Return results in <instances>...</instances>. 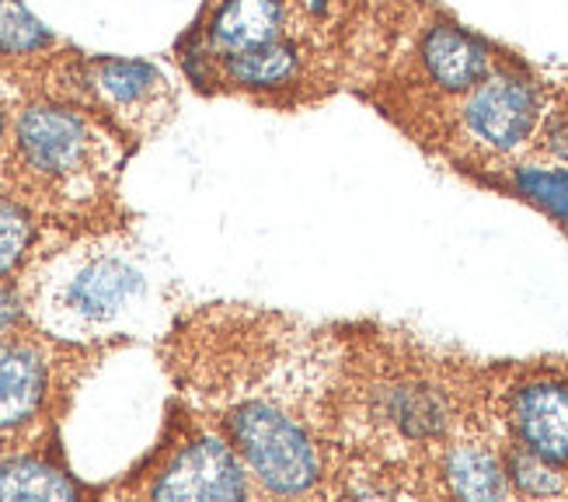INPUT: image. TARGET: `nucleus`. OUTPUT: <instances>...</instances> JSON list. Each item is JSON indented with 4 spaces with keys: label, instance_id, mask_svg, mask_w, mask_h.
Wrapping results in <instances>:
<instances>
[{
    "label": "nucleus",
    "instance_id": "obj_4",
    "mask_svg": "<svg viewBox=\"0 0 568 502\" xmlns=\"http://www.w3.org/2000/svg\"><path fill=\"white\" fill-rule=\"evenodd\" d=\"M537 94L520 78H491L467 102V126L491 147L509 150L534 130Z\"/></svg>",
    "mask_w": 568,
    "mask_h": 502
},
{
    "label": "nucleus",
    "instance_id": "obj_15",
    "mask_svg": "<svg viewBox=\"0 0 568 502\" xmlns=\"http://www.w3.org/2000/svg\"><path fill=\"white\" fill-rule=\"evenodd\" d=\"M516 185L524 195H530L534 203H540L548 213L568 220V171H540L527 168L516 174Z\"/></svg>",
    "mask_w": 568,
    "mask_h": 502
},
{
    "label": "nucleus",
    "instance_id": "obj_5",
    "mask_svg": "<svg viewBox=\"0 0 568 502\" xmlns=\"http://www.w3.org/2000/svg\"><path fill=\"white\" fill-rule=\"evenodd\" d=\"M21 154L45 174H67L88 158V126L63 109H32L18 126Z\"/></svg>",
    "mask_w": 568,
    "mask_h": 502
},
{
    "label": "nucleus",
    "instance_id": "obj_11",
    "mask_svg": "<svg viewBox=\"0 0 568 502\" xmlns=\"http://www.w3.org/2000/svg\"><path fill=\"white\" fill-rule=\"evenodd\" d=\"M296 57L290 46L265 42L255 49H241V53H227V73L237 84L248 88H273L293 78Z\"/></svg>",
    "mask_w": 568,
    "mask_h": 502
},
{
    "label": "nucleus",
    "instance_id": "obj_18",
    "mask_svg": "<svg viewBox=\"0 0 568 502\" xmlns=\"http://www.w3.org/2000/svg\"><path fill=\"white\" fill-rule=\"evenodd\" d=\"M24 244H29V220L14 207L0 203V272H8L21 259Z\"/></svg>",
    "mask_w": 568,
    "mask_h": 502
},
{
    "label": "nucleus",
    "instance_id": "obj_3",
    "mask_svg": "<svg viewBox=\"0 0 568 502\" xmlns=\"http://www.w3.org/2000/svg\"><path fill=\"white\" fill-rule=\"evenodd\" d=\"M158 499H237L244 495V474L234 454L216 440L185 446L151 489Z\"/></svg>",
    "mask_w": 568,
    "mask_h": 502
},
{
    "label": "nucleus",
    "instance_id": "obj_14",
    "mask_svg": "<svg viewBox=\"0 0 568 502\" xmlns=\"http://www.w3.org/2000/svg\"><path fill=\"white\" fill-rule=\"evenodd\" d=\"M42 42V24L24 11L21 0H0V53H24Z\"/></svg>",
    "mask_w": 568,
    "mask_h": 502
},
{
    "label": "nucleus",
    "instance_id": "obj_8",
    "mask_svg": "<svg viewBox=\"0 0 568 502\" xmlns=\"http://www.w3.org/2000/svg\"><path fill=\"white\" fill-rule=\"evenodd\" d=\"M423 57L433 78L447 88V91H464L485 78V67H488V53L485 46L475 42L471 36H464L457 29H433L426 36L423 46Z\"/></svg>",
    "mask_w": 568,
    "mask_h": 502
},
{
    "label": "nucleus",
    "instance_id": "obj_19",
    "mask_svg": "<svg viewBox=\"0 0 568 502\" xmlns=\"http://www.w3.org/2000/svg\"><path fill=\"white\" fill-rule=\"evenodd\" d=\"M21 304H18V297L11 290H0V329H8V324L18 318Z\"/></svg>",
    "mask_w": 568,
    "mask_h": 502
},
{
    "label": "nucleus",
    "instance_id": "obj_6",
    "mask_svg": "<svg viewBox=\"0 0 568 502\" xmlns=\"http://www.w3.org/2000/svg\"><path fill=\"white\" fill-rule=\"evenodd\" d=\"M516 430L527 450L545 461H568V391L558 384H534L516 398Z\"/></svg>",
    "mask_w": 568,
    "mask_h": 502
},
{
    "label": "nucleus",
    "instance_id": "obj_20",
    "mask_svg": "<svg viewBox=\"0 0 568 502\" xmlns=\"http://www.w3.org/2000/svg\"><path fill=\"white\" fill-rule=\"evenodd\" d=\"M0 122H4V116H0Z\"/></svg>",
    "mask_w": 568,
    "mask_h": 502
},
{
    "label": "nucleus",
    "instance_id": "obj_7",
    "mask_svg": "<svg viewBox=\"0 0 568 502\" xmlns=\"http://www.w3.org/2000/svg\"><path fill=\"white\" fill-rule=\"evenodd\" d=\"M45 391V367L36 349L0 342V430L29 419Z\"/></svg>",
    "mask_w": 568,
    "mask_h": 502
},
{
    "label": "nucleus",
    "instance_id": "obj_2",
    "mask_svg": "<svg viewBox=\"0 0 568 502\" xmlns=\"http://www.w3.org/2000/svg\"><path fill=\"white\" fill-rule=\"evenodd\" d=\"M244 461L273 492H304L317 479V458L307 433L268 405H244L231 419Z\"/></svg>",
    "mask_w": 568,
    "mask_h": 502
},
{
    "label": "nucleus",
    "instance_id": "obj_10",
    "mask_svg": "<svg viewBox=\"0 0 568 502\" xmlns=\"http://www.w3.org/2000/svg\"><path fill=\"white\" fill-rule=\"evenodd\" d=\"M94 84L115 109H140L143 102H151L164 81H161V73L151 63L105 60V63H98V70H94Z\"/></svg>",
    "mask_w": 568,
    "mask_h": 502
},
{
    "label": "nucleus",
    "instance_id": "obj_1",
    "mask_svg": "<svg viewBox=\"0 0 568 502\" xmlns=\"http://www.w3.org/2000/svg\"><path fill=\"white\" fill-rule=\"evenodd\" d=\"M143 297L146 275L130 251L94 244L49 265L36 293V311L45 329L88 339L126 321Z\"/></svg>",
    "mask_w": 568,
    "mask_h": 502
},
{
    "label": "nucleus",
    "instance_id": "obj_9",
    "mask_svg": "<svg viewBox=\"0 0 568 502\" xmlns=\"http://www.w3.org/2000/svg\"><path fill=\"white\" fill-rule=\"evenodd\" d=\"M280 24V0H227L213 21V46H220L224 53H241V49L276 42Z\"/></svg>",
    "mask_w": 568,
    "mask_h": 502
},
{
    "label": "nucleus",
    "instance_id": "obj_13",
    "mask_svg": "<svg viewBox=\"0 0 568 502\" xmlns=\"http://www.w3.org/2000/svg\"><path fill=\"white\" fill-rule=\"evenodd\" d=\"M78 489L67 482V474L42 461L21 458L0 468V499H73Z\"/></svg>",
    "mask_w": 568,
    "mask_h": 502
},
{
    "label": "nucleus",
    "instance_id": "obj_12",
    "mask_svg": "<svg viewBox=\"0 0 568 502\" xmlns=\"http://www.w3.org/2000/svg\"><path fill=\"white\" fill-rule=\"evenodd\" d=\"M447 479L464 499H499L506 492L496 458L485 454L481 446H457L447 461Z\"/></svg>",
    "mask_w": 568,
    "mask_h": 502
},
{
    "label": "nucleus",
    "instance_id": "obj_17",
    "mask_svg": "<svg viewBox=\"0 0 568 502\" xmlns=\"http://www.w3.org/2000/svg\"><path fill=\"white\" fill-rule=\"evenodd\" d=\"M509 474H513V482L520 485V492H530V495H555V492H561V479L548 468L545 458L534 454V450H520V454H513Z\"/></svg>",
    "mask_w": 568,
    "mask_h": 502
},
{
    "label": "nucleus",
    "instance_id": "obj_16",
    "mask_svg": "<svg viewBox=\"0 0 568 502\" xmlns=\"http://www.w3.org/2000/svg\"><path fill=\"white\" fill-rule=\"evenodd\" d=\"M394 419L402 422V430H408L415 436H426L443 425V409L426 391H398L394 394Z\"/></svg>",
    "mask_w": 568,
    "mask_h": 502
}]
</instances>
